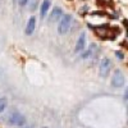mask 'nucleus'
<instances>
[{
	"instance_id": "nucleus-1",
	"label": "nucleus",
	"mask_w": 128,
	"mask_h": 128,
	"mask_svg": "<svg viewBox=\"0 0 128 128\" xmlns=\"http://www.w3.org/2000/svg\"><path fill=\"white\" fill-rule=\"evenodd\" d=\"M70 24H72V16L70 14L63 16L59 22V26H58V32L60 35H66L70 28Z\"/></svg>"
},
{
	"instance_id": "nucleus-2",
	"label": "nucleus",
	"mask_w": 128,
	"mask_h": 128,
	"mask_svg": "<svg viewBox=\"0 0 128 128\" xmlns=\"http://www.w3.org/2000/svg\"><path fill=\"white\" fill-rule=\"evenodd\" d=\"M9 124L12 126H17V127H20V126H24L26 123V118L18 112H13L12 114L9 115Z\"/></svg>"
},
{
	"instance_id": "nucleus-3",
	"label": "nucleus",
	"mask_w": 128,
	"mask_h": 128,
	"mask_svg": "<svg viewBox=\"0 0 128 128\" xmlns=\"http://www.w3.org/2000/svg\"><path fill=\"white\" fill-rule=\"evenodd\" d=\"M112 60L109 58H104L100 63V76L102 78L105 77H108L109 76V73H110V69H112Z\"/></svg>"
},
{
	"instance_id": "nucleus-4",
	"label": "nucleus",
	"mask_w": 128,
	"mask_h": 128,
	"mask_svg": "<svg viewBox=\"0 0 128 128\" xmlns=\"http://www.w3.org/2000/svg\"><path fill=\"white\" fill-rule=\"evenodd\" d=\"M112 84H113L115 88L123 87V84H124V74H123L122 70L116 69L114 72V76H113V80H112Z\"/></svg>"
},
{
	"instance_id": "nucleus-5",
	"label": "nucleus",
	"mask_w": 128,
	"mask_h": 128,
	"mask_svg": "<svg viewBox=\"0 0 128 128\" xmlns=\"http://www.w3.org/2000/svg\"><path fill=\"white\" fill-rule=\"evenodd\" d=\"M84 46H86V34L82 32L80 35L78 40H77V44H76V48H74V51L76 52H80L82 50H84Z\"/></svg>"
},
{
	"instance_id": "nucleus-6",
	"label": "nucleus",
	"mask_w": 128,
	"mask_h": 128,
	"mask_svg": "<svg viewBox=\"0 0 128 128\" xmlns=\"http://www.w3.org/2000/svg\"><path fill=\"white\" fill-rule=\"evenodd\" d=\"M62 16H63V10L60 8H58V6L54 8L52 12H51L50 18H49V22H55V20H58L59 18H62Z\"/></svg>"
},
{
	"instance_id": "nucleus-7",
	"label": "nucleus",
	"mask_w": 128,
	"mask_h": 128,
	"mask_svg": "<svg viewBox=\"0 0 128 128\" xmlns=\"http://www.w3.org/2000/svg\"><path fill=\"white\" fill-rule=\"evenodd\" d=\"M35 24H36V19L35 17H31L28 19V23H27V27H26V35H32L35 31Z\"/></svg>"
},
{
	"instance_id": "nucleus-8",
	"label": "nucleus",
	"mask_w": 128,
	"mask_h": 128,
	"mask_svg": "<svg viewBox=\"0 0 128 128\" xmlns=\"http://www.w3.org/2000/svg\"><path fill=\"white\" fill-rule=\"evenodd\" d=\"M50 5H51V0H44V2H42V4H41V10H40L42 18L46 16L48 10L50 9Z\"/></svg>"
},
{
	"instance_id": "nucleus-9",
	"label": "nucleus",
	"mask_w": 128,
	"mask_h": 128,
	"mask_svg": "<svg viewBox=\"0 0 128 128\" xmlns=\"http://www.w3.org/2000/svg\"><path fill=\"white\" fill-rule=\"evenodd\" d=\"M6 105H8V100H6L5 98H2V99H0V113L5 110Z\"/></svg>"
},
{
	"instance_id": "nucleus-10",
	"label": "nucleus",
	"mask_w": 128,
	"mask_h": 128,
	"mask_svg": "<svg viewBox=\"0 0 128 128\" xmlns=\"http://www.w3.org/2000/svg\"><path fill=\"white\" fill-rule=\"evenodd\" d=\"M30 2V9L31 10H35L38 5V0H28Z\"/></svg>"
},
{
	"instance_id": "nucleus-11",
	"label": "nucleus",
	"mask_w": 128,
	"mask_h": 128,
	"mask_svg": "<svg viewBox=\"0 0 128 128\" xmlns=\"http://www.w3.org/2000/svg\"><path fill=\"white\" fill-rule=\"evenodd\" d=\"M115 55H116V58H118V59H123L124 58V54H123L122 51H115Z\"/></svg>"
},
{
	"instance_id": "nucleus-12",
	"label": "nucleus",
	"mask_w": 128,
	"mask_h": 128,
	"mask_svg": "<svg viewBox=\"0 0 128 128\" xmlns=\"http://www.w3.org/2000/svg\"><path fill=\"white\" fill-rule=\"evenodd\" d=\"M90 55H91V51H90V50H87V51H84L83 54H82V58H83V59H86V58H88Z\"/></svg>"
},
{
	"instance_id": "nucleus-13",
	"label": "nucleus",
	"mask_w": 128,
	"mask_h": 128,
	"mask_svg": "<svg viewBox=\"0 0 128 128\" xmlns=\"http://www.w3.org/2000/svg\"><path fill=\"white\" fill-rule=\"evenodd\" d=\"M28 3V0H19V5L20 6H23V5H26Z\"/></svg>"
},
{
	"instance_id": "nucleus-14",
	"label": "nucleus",
	"mask_w": 128,
	"mask_h": 128,
	"mask_svg": "<svg viewBox=\"0 0 128 128\" xmlns=\"http://www.w3.org/2000/svg\"><path fill=\"white\" fill-rule=\"evenodd\" d=\"M24 128H34V127H24Z\"/></svg>"
},
{
	"instance_id": "nucleus-15",
	"label": "nucleus",
	"mask_w": 128,
	"mask_h": 128,
	"mask_svg": "<svg viewBox=\"0 0 128 128\" xmlns=\"http://www.w3.org/2000/svg\"><path fill=\"white\" fill-rule=\"evenodd\" d=\"M42 128H48V127H42Z\"/></svg>"
}]
</instances>
